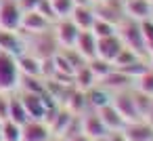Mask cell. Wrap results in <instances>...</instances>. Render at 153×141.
I'll list each match as a JSON object with an SVG mask.
<instances>
[{"label":"cell","instance_id":"6da1fadb","mask_svg":"<svg viewBox=\"0 0 153 141\" xmlns=\"http://www.w3.org/2000/svg\"><path fill=\"white\" fill-rule=\"evenodd\" d=\"M117 36L122 38L124 46L134 51L138 57L147 59V44H145V38H143V32H140V23L130 19V17H124L120 23H117Z\"/></svg>","mask_w":153,"mask_h":141},{"label":"cell","instance_id":"7a4b0ae2","mask_svg":"<svg viewBox=\"0 0 153 141\" xmlns=\"http://www.w3.org/2000/svg\"><path fill=\"white\" fill-rule=\"evenodd\" d=\"M21 72L17 65V57L0 51V93H15L19 88Z\"/></svg>","mask_w":153,"mask_h":141},{"label":"cell","instance_id":"3957f363","mask_svg":"<svg viewBox=\"0 0 153 141\" xmlns=\"http://www.w3.org/2000/svg\"><path fill=\"white\" fill-rule=\"evenodd\" d=\"M23 9L17 0H2L0 2V30L4 32H19L21 28Z\"/></svg>","mask_w":153,"mask_h":141},{"label":"cell","instance_id":"277c9868","mask_svg":"<svg viewBox=\"0 0 153 141\" xmlns=\"http://www.w3.org/2000/svg\"><path fill=\"white\" fill-rule=\"evenodd\" d=\"M53 34H55V38H57V42H59L61 49H74L80 30H78V26L67 17V19H57V21L53 23Z\"/></svg>","mask_w":153,"mask_h":141},{"label":"cell","instance_id":"5b68a950","mask_svg":"<svg viewBox=\"0 0 153 141\" xmlns=\"http://www.w3.org/2000/svg\"><path fill=\"white\" fill-rule=\"evenodd\" d=\"M111 103H113V107L120 112V116H122L124 120L134 122V120L140 118L138 107H136V101H134V93H128L126 88H124V91H117L115 97L111 99Z\"/></svg>","mask_w":153,"mask_h":141},{"label":"cell","instance_id":"8992f818","mask_svg":"<svg viewBox=\"0 0 153 141\" xmlns=\"http://www.w3.org/2000/svg\"><path fill=\"white\" fill-rule=\"evenodd\" d=\"M21 101L25 105V112L30 116V120H44L48 114L46 107V95L42 93H21Z\"/></svg>","mask_w":153,"mask_h":141},{"label":"cell","instance_id":"52a82bcc","mask_svg":"<svg viewBox=\"0 0 153 141\" xmlns=\"http://www.w3.org/2000/svg\"><path fill=\"white\" fill-rule=\"evenodd\" d=\"M51 28H53V23L44 15H40L38 11H23L21 28H19L21 34H40V32L51 30Z\"/></svg>","mask_w":153,"mask_h":141},{"label":"cell","instance_id":"ba28073f","mask_svg":"<svg viewBox=\"0 0 153 141\" xmlns=\"http://www.w3.org/2000/svg\"><path fill=\"white\" fill-rule=\"evenodd\" d=\"M53 139L51 128L44 120H27L21 124V141H48Z\"/></svg>","mask_w":153,"mask_h":141},{"label":"cell","instance_id":"9c48e42d","mask_svg":"<svg viewBox=\"0 0 153 141\" xmlns=\"http://www.w3.org/2000/svg\"><path fill=\"white\" fill-rule=\"evenodd\" d=\"M122 49H124V42H122V38L117 34L107 36V38H99V42H97V57L113 63V59L122 53Z\"/></svg>","mask_w":153,"mask_h":141},{"label":"cell","instance_id":"30bf717a","mask_svg":"<svg viewBox=\"0 0 153 141\" xmlns=\"http://www.w3.org/2000/svg\"><path fill=\"white\" fill-rule=\"evenodd\" d=\"M124 15L134 21H145L153 17V4L149 0H124Z\"/></svg>","mask_w":153,"mask_h":141},{"label":"cell","instance_id":"8fae6325","mask_svg":"<svg viewBox=\"0 0 153 141\" xmlns=\"http://www.w3.org/2000/svg\"><path fill=\"white\" fill-rule=\"evenodd\" d=\"M0 51H4L9 55H15V57L25 53V40H23L21 32H4V30H0Z\"/></svg>","mask_w":153,"mask_h":141},{"label":"cell","instance_id":"7c38bea8","mask_svg":"<svg viewBox=\"0 0 153 141\" xmlns=\"http://www.w3.org/2000/svg\"><path fill=\"white\" fill-rule=\"evenodd\" d=\"M97 42H99V38L90 32V30H80V34H78V40H76V44H74V49L86 59V61H90V59H94L97 57Z\"/></svg>","mask_w":153,"mask_h":141},{"label":"cell","instance_id":"4fadbf2b","mask_svg":"<svg viewBox=\"0 0 153 141\" xmlns=\"http://www.w3.org/2000/svg\"><path fill=\"white\" fill-rule=\"evenodd\" d=\"M69 19L78 26V30H92V26H94V21H97V15H94L92 4H78V7L71 11Z\"/></svg>","mask_w":153,"mask_h":141},{"label":"cell","instance_id":"5bb4252c","mask_svg":"<svg viewBox=\"0 0 153 141\" xmlns=\"http://www.w3.org/2000/svg\"><path fill=\"white\" fill-rule=\"evenodd\" d=\"M17 65L21 76H42V59H38L32 53H21L17 57Z\"/></svg>","mask_w":153,"mask_h":141},{"label":"cell","instance_id":"9a60e30c","mask_svg":"<svg viewBox=\"0 0 153 141\" xmlns=\"http://www.w3.org/2000/svg\"><path fill=\"white\" fill-rule=\"evenodd\" d=\"M132 80L134 78H130L128 74H124V72H120V70H111L105 78H101L99 80V84L101 86H105V88H113V91H124V88H128L130 84H132Z\"/></svg>","mask_w":153,"mask_h":141},{"label":"cell","instance_id":"2e32d148","mask_svg":"<svg viewBox=\"0 0 153 141\" xmlns=\"http://www.w3.org/2000/svg\"><path fill=\"white\" fill-rule=\"evenodd\" d=\"M97 114L101 116V120H103V124L107 126V130H111V128H120V126L124 124V118H122V116H120V112L113 107V103L103 105Z\"/></svg>","mask_w":153,"mask_h":141},{"label":"cell","instance_id":"e0dca14e","mask_svg":"<svg viewBox=\"0 0 153 141\" xmlns=\"http://www.w3.org/2000/svg\"><path fill=\"white\" fill-rule=\"evenodd\" d=\"M107 133V126L103 124L99 114H90L88 118H84V137H101Z\"/></svg>","mask_w":153,"mask_h":141},{"label":"cell","instance_id":"ac0fdd59","mask_svg":"<svg viewBox=\"0 0 153 141\" xmlns=\"http://www.w3.org/2000/svg\"><path fill=\"white\" fill-rule=\"evenodd\" d=\"M0 139L2 141H21V124L7 118L0 122Z\"/></svg>","mask_w":153,"mask_h":141},{"label":"cell","instance_id":"d6986e66","mask_svg":"<svg viewBox=\"0 0 153 141\" xmlns=\"http://www.w3.org/2000/svg\"><path fill=\"white\" fill-rule=\"evenodd\" d=\"M74 80L78 82V88L80 91H88V88H92L94 84H99V80H97V76L90 72V68H88V63L86 65H82L80 70H76V74H74Z\"/></svg>","mask_w":153,"mask_h":141},{"label":"cell","instance_id":"ffe728a7","mask_svg":"<svg viewBox=\"0 0 153 141\" xmlns=\"http://www.w3.org/2000/svg\"><path fill=\"white\" fill-rule=\"evenodd\" d=\"M9 118L19 122V124H25L30 120V116L25 112V105L21 101V95L19 97H9Z\"/></svg>","mask_w":153,"mask_h":141},{"label":"cell","instance_id":"44dd1931","mask_svg":"<svg viewBox=\"0 0 153 141\" xmlns=\"http://www.w3.org/2000/svg\"><path fill=\"white\" fill-rule=\"evenodd\" d=\"M86 99H88L97 110H101L103 105L111 103V97H109L107 88H105V86H101V84H94L92 88H88V91H86Z\"/></svg>","mask_w":153,"mask_h":141},{"label":"cell","instance_id":"7402d4cb","mask_svg":"<svg viewBox=\"0 0 153 141\" xmlns=\"http://www.w3.org/2000/svg\"><path fill=\"white\" fill-rule=\"evenodd\" d=\"M134 84H136V91L138 93H145L149 97H153V68H147L140 76L134 78Z\"/></svg>","mask_w":153,"mask_h":141},{"label":"cell","instance_id":"603a6c76","mask_svg":"<svg viewBox=\"0 0 153 141\" xmlns=\"http://www.w3.org/2000/svg\"><path fill=\"white\" fill-rule=\"evenodd\" d=\"M86 63H88L90 72L97 76V80L105 78V76L113 70V63H111V61H105V59H101V57H94V59H90V61H86Z\"/></svg>","mask_w":153,"mask_h":141},{"label":"cell","instance_id":"cb8c5ba5","mask_svg":"<svg viewBox=\"0 0 153 141\" xmlns=\"http://www.w3.org/2000/svg\"><path fill=\"white\" fill-rule=\"evenodd\" d=\"M51 4H53V11H55L57 19H67L71 15V11L76 9L74 0H51Z\"/></svg>","mask_w":153,"mask_h":141},{"label":"cell","instance_id":"d4e9b609","mask_svg":"<svg viewBox=\"0 0 153 141\" xmlns=\"http://www.w3.org/2000/svg\"><path fill=\"white\" fill-rule=\"evenodd\" d=\"M90 32H92L97 38H107V36L117 34V26H113V23H109V21H103V19H97Z\"/></svg>","mask_w":153,"mask_h":141},{"label":"cell","instance_id":"484cf974","mask_svg":"<svg viewBox=\"0 0 153 141\" xmlns=\"http://www.w3.org/2000/svg\"><path fill=\"white\" fill-rule=\"evenodd\" d=\"M138 23H140V32H143L147 53H149V49L153 46V19H145V21H138Z\"/></svg>","mask_w":153,"mask_h":141},{"label":"cell","instance_id":"4316f807","mask_svg":"<svg viewBox=\"0 0 153 141\" xmlns=\"http://www.w3.org/2000/svg\"><path fill=\"white\" fill-rule=\"evenodd\" d=\"M17 2H19V7H21L23 11H34L40 0H17Z\"/></svg>","mask_w":153,"mask_h":141},{"label":"cell","instance_id":"83f0119b","mask_svg":"<svg viewBox=\"0 0 153 141\" xmlns=\"http://www.w3.org/2000/svg\"><path fill=\"white\" fill-rule=\"evenodd\" d=\"M74 2H76V7H78V4H90V0H74Z\"/></svg>","mask_w":153,"mask_h":141},{"label":"cell","instance_id":"f1b7e54d","mask_svg":"<svg viewBox=\"0 0 153 141\" xmlns=\"http://www.w3.org/2000/svg\"><path fill=\"white\" fill-rule=\"evenodd\" d=\"M147 59H149V61H151V63H153V46H151V49H149V53H147Z\"/></svg>","mask_w":153,"mask_h":141},{"label":"cell","instance_id":"f546056e","mask_svg":"<svg viewBox=\"0 0 153 141\" xmlns=\"http://www.w3.org/2000/svg\"><path fill=\"white\" fill-rule=\"evenodd\" d=\"M99 2H105V0H90V4H99Z\"/></svg>","mask_w":153,"mask_h":141},{"label":"cell","instance_id":"4dcf8cb0","mask_svg":"<svg viewBox=\"0 0 153 141\" xmlns=\"http://www.w3.org/2000/svg\"><path fill=\"white\" fill-rule=\"evenodd\" d=\"M149 2H151V4H153V0H149Z\"/></svg>","mask_w":153,"mask_h":141},{"label":"cell","instance_id":"1f68e13d","mask_svg":"<svg viewBox=\"0 0 153 141\" xmlns=\"http://www.w3.org/2000/svg\"><path fill=\"white\" fill-rule=\"evenodd\" d=\"M0 2H2V0H0Z\"/></svg>","mask_w":153,"mask_h":141},{"label":"cell","instance_id":"d6a6232c","mask_svg":"<svg viewBox=\"0 0 153 141\" xmlns=\"http://www.w3.org/2000/svg\"><path fill=\"white\" fill-rule=\"evenodd\" d=\"M122 2H124V0H122Z\"/></svg>","mask_w":153,"mask_h":141},{"label":"cell","instance_id":"836d02e7","mask_svg":"<svg viewBox=\"0 0 153 141\" xmlns=\"http://www.w3.org/2000/svg\"><path fill=\"white\" fill-rule=\"evenodd\" d=\"M151 19H153V17H151Z\"/></svg>","mask_w":153,"mask_h":141}]
</instances>
